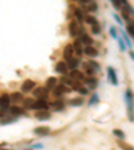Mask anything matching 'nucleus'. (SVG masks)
<instances>
[{
    "label": "nucleus",
    "mask_w": 134,
    "mask_h": 150,
    "mask_svg": "<svg viewBox=\"0 0 134 150\" xmlns=\"http://www.w3.org/2000/svg\"><path fill=\"white\" fill-rule=\"evenodd\" d=\"M125 102L126 110H128V118L130 122H134V94L131 88L125 91Z\"/></svg>",
    "instance_id": "nucleus-1"
},
{
    "label": "nucleus",
    "mask_w": 134,
    "mask_h": 150,
    "mask_svg": "<svg viewBox=\"0 0 134 150\" xmlns=\"http://www.w3.org/2000/svg\"><path fill=\"white\" fill-rule=\"evenodd\" d=\"M50 109V103L46 98H36L32 105V109L31 110H35V111H42V110H48Z\"/></svg>",
    "instance_id": "nucleus-2"
},
{
    "label": "nucleus",
    "mask_w": 134,
    "mask_h": 150,
    "mask_svg": "<svg viewBox=\"0 0 134 150\" xmlns=\"http://www.w3.org/2000/svg\"><path fill=\"white\" fill-rule=\"evenodd\" d=\"M71 91V88H69L67 86H65V84H56L55 87L51 90V94H52L54 97L58 99V98H60L62 95H65V94L70 93Z\"/></svg>",
    "instance_id": "nucleus-3"
},
{
    "label": "nucleus",
    "mask_w": 134,
    "mask_h": 150,
    "mask_svg": "<svg viewBox=\"0 0 134 150\" xmlns=\"http://www.w3.org/2000/svg\"><path fill=\"white\" fill-rule=\"evenodd\" d=\"M79 28H81L79 23L77 22L75 19H71L69 23V35L71 38H74V39H77L79 35Z\"/></svg>",
    "instance_id": "nucleus-4"
},
{
    "label": "nucleus",
    "mask_w": 134,
    "mask_h": 150,
    "mask_svg": "<svg viewBox=\"0 0 134 150\" xmlns=\"http://www.w3.org/2000/svg\"><path fill=\"white\" fill-rule=\"evenodd\" d=\"M11 107V97L8 94H1L0 95V111L3 112L6 110H9Z\"/></svg>",
    "instance_id": "nucleus-5"
},
{
    "label": "nucleus",
    "mask_w": 134,
    "mask_h": 150,
    "mask_svg": "<svg viewBox=\"0 0 134 150\" xmlns=\"http://www.w3.org/2000/svg\"><path fill=\"white\" fill-rule=\"evenodd\" d=\"M98 8H99V6H98L97 1H93V0H90V1H87V3L84 4L83 7H82V9L84 11V13H87V15H91V13L97 12Z\"/></svg>",
    "instance_id": "nucleus-6"
},
{
    "label": "nucleus",
    "mask_w": 134,
    "mask_h": 150,
    "mask_svg": "<svg viewBox=\"0 0 134 150\" xmlns=\"http://www.w3.org/2000/svg\"><path fill=\"white\" fill-rule=\"evenodd\" d=\"M48 91L46 87H43V86H39V87H35L34 90H32V95H34L35 98H46V99H48Z\"/></svg>",
    "instance_id": "nucleus-7"
},
{
    "label": "nucleus",
    "mask_w": 134,
    "mask_h": 150,
    "mask_svg": "<svg viewBox=\"0 0 134 150\" xmlns=\"http://www.w3.org/2000/svg\"><path fill=\"white\" fill-rule=\"evenodd\" d=\"M107 81L113 84V86H118V75H117V71L113 67H107Z\"/></svg>",
    "instance_id": "nucleus-8"
},
{
    "label": "nucleus",
    "mask_w": 134,
    "mask_h": 150,
    "mask_svg": "<svg viewBox=\"0 0 134 150\" xmlns=\"http://www.w3.org/2000/svg\"><path fill=\"white\" fill-rule=\"evenodd\" d=\"M65 107H66V102L62 98H58V99L52 100L50 103V109L54 110V111H62V110H65Z\"/></svg>",
    "instance_id": "nucleus-9"
},
{
    "label": "nucleus",
    "mask_w": 134,
    "mask_h": 150,
    "mask_svg": "<svg viewBox=\"0 0 134 150\" xmlns=\"http://www.w3.org/2000/svg\"><path fill=\"white\" fill-rule=\"evenodd\" d=\"M35 87H36V83L32 79H26L22 83V93H32Z\"/></svg>",
    "instance_id": "nucleus-10"
},
{
    "label": "nucleus",
    "mask_w": 134,
    "mask_h": 150,
    "mask_svg": "<svg viewBox=\"0 0 134 150\" xmlns=\"http://www.w3.org/2000/svg\"><path fill=\"white\" fill-rule=\"evenodd\" d=\"M72 44V48H74V52L77 54V58H81V56H83V44H82V42L79 40L78 38L74 40V43H71Z\"/></svg>",
    "instance_id": "nucleus-11"
},
{
    "label": "nucleus",
    "mask_w": 134,
    "mask_h": 150,
    "mask_svg": "<svg viewBox=\"0 0 134 150\" xmlns=\"http://www.w3.org/2000/svg\"><path fill=\"white\" fill-rule=\"evenodd\" d=\"M70 78L72 79L74 82H77V83H82V82L84 81V74L82 71H79V70H75V71H70Z\"/></svg>",
    "instance_id": "nucleus-12"
},
{
    "label": "nucleus",
    "mask_w": 134,
    "mask_h": 150,
    "mask_svg": "<svg viewBox=\"0 0 134 150\" xmlns=\"http://www.w3.org/2000/svg\"><path fill=\"white\" fill-rule=\"evenodd\" d=\"M74 48H72V44L69 43L66 44L65 47H63V58H65V60L67 62L69 59H71L72 56H74Z\"/></svg>",
    "instance_id": "nucleus-13"
},
{
    "label": "nucleus",
    "mask_w": 134,
    "mask_h": 150,
    "mask_svg": "<svg viewBox=\"0 0 134 150\" xmlns=\"http://www.w3.org/2000/svg\"><path fill=\"white\" fill-rule=\"evenodd\" d=\"M83 55H86V56H89V58H97L98 55H99V51L95 48L94 46H89V47H84L83 48Z\"/></svg>",
    "instance_id": "nucleus-14"
},
{
    "label": "nucleus",
    "mask_w": 134,
    "mask_h": 150,
    "mask_svg": "<svg viewBox=\"0 0 134 150\" xmlns=\"http://www.w3.org/2000/svg\"><path fill=\"white\" fill-rule=\"evenodd\" d=\"M79 64H81L79 58H75V56H72L71 59H69L67 62H66V66H67V69H69L70 71H75V70H78Z\"/></svg>",
    "instance_id": "nucleus-15"
},
{
    "label": "nucleus",
    "mask_w": 134,
    "mask_h": 150,
    "mask_svg": "<svg viewBox=\"0 0 134 150\" xmlns=\"http://www.w3.org/2000/svg\"><path fill=\"white\" fill-rule=\"evenodd\" d=\"M74 19L77 20V22L81 24L82 22H84V18H86V13H84V11L81 8V7H77V8H74Z\"/></svg>",
    "instance_id": "nucleus-16"
},
{
    "label": "nucleus",
    "mask_w": 134,
    "mask_h": 150,
    "mask_svg": "<svg viewBox=\"0 0 134 150\" xmlns=\"http://www.w3.org/2000/svg\"><path fill=\"white\" fill-rule=\"evenodd\" d=\"M35 118L38 121H48L51 119V112L48 110H42V111H35Z\"/></svg>",
    "instance_id": "nucleus-17"
},
{
    "label": "nucleus",
    "mask_w": 134,
    "mask_h": 150,
    "mask_svg": "<svg viewBox=\"0 0 134 150\" xmlns=\"http://www.w3.org/2000/svg\"><path fill=\"white\" fill-rule=\"evenodd\" d=\"M83 83L86 84L89 88H93L94 90V88H97V86H98V78L97 76H86Z\"/></svg>",
    "instance_id": "nucleus-18"
},
{
    "label": "nucleus",
    "mask_w": 134,
    "mask_h": 150,
    "mask_svg": "<svg viewBox=\"0 0 134 150\" xmlns=\"http://www.w3.org/2000/svg\"><path fill=\"white\" fill-rule=\"evenodd\" d=\"M34 133L38 137H46V135H48L51 133V129L48 126H39V127H36L34 130Z\"/></svg>",
    "instance_id": "nucleus-19"
},
{
    "label": "nucleus",
    "mask_w": 134,
    "mask_h": 150,
    "mask_svg": "<svg viewBox=\"0 0 134 150\" xmlns=\"http://www.w3.org/2000/svg\"><path fill=\"white\" fill-rule=\"evenodd\" d=\"M55 71L58 72V74H60V75H67L69 69H67V66H66V62H58L56 63Z\"/></svg>",
    "instance_id": "nucleus-20"
},
{
    "label": "nucleus",
    "mask_w": 134,
    "mask_h": 150,
    "mask_svg": "<svg viewBox=\"0 0 134 150\" xmlns=\"http://www.w3.org/2000/svg\"><path fill=\"white\" fill-rule=\"evenodd\" d=\"M9 112H11V115L12 117H19L22 115V114H24V109H22L20 106H18V105H13V106L9 107Z\"/></svg>",
    "instance_id": "nucleus-21"
},
{
    "label": "nucleus",
    "mask_w": 134,
    "mask_h": 150,
    "mask_svg": "<svg viewBox=\"0 0 134 150\" xmlns=\"http://www.w3.org/2000/svg\"><path fill=\"white\" fill-rule=\"evenodd\" d=\"M72 90L78 91L81 95H87L89 94V88H86V86H83L82 83H77V82H75L74 86H72Z\"/></svg>",
    "instance_id": "nucleus-22"
},
{
    "label": "nucleus",
    "mask_w": 134,
    "mask_h": 150,
    "mask_svg": "<svg viewBox=\"0 0 134 150\" xmlns=\"http://www.w3.org/2000/svg\"><path fill=\"white\" fill-rule=\"evenodd\" d=\"M56 84H58V79H56L55 76H50V78H47V79H46L44 87H46L47 90H52V88L55 87Z\"/></svg>",
    "instance_id": "nucleus-23"
},
{
    "label": "nucleus",
    "mask_w": 134,
    "mask_h": 150,
    "mask_svg": "<svg viewBox=\"0 0 134 150\" xmlns=\"http://www.w3.org/2000/svg\"><path fill=\"white\" fill-rule=\"evenodd\" d=\"M9 97H11V102H13V103H19L24 99L22 91H15V93H12Z\"/></svg>",
    "instance_id": "nucleus-24"
},
{
    "label": "nucleus",
    "mask_w": 134,
    "mask_h": 150,
    "mask_svg": "<svg viewBox=\"0 0 134 150\" xmlns=\"http://www.w3.org/2000/svg\"><path fill=\"white\" fill-rule=\"evenodd\" d=\"M35 99L31 97H28V98H24V99L22 100V105H23V109L24 110H31L32 109V105H34Z\"/></svg>",
    "instance_id": "nucleus-25"
},
{
    "label": "nucleus",
    "mask_w": 134,
    "mask_h": 150,
    "mask_svg": "<svg viewBox=\"0 0 134 150\" xmlns=\"http://www.w3.org/2000/svg\"><path fill=\"white\" fill-rule=\"evenodd\" d=\"M83 103H84V100H83V98H82V97L71 98V99L69 100V105H70V106H72V107H79V106H82Z\"/></svg>",
    "instance_id": "nucleus-26"
},
{
    "label": "nucleus",
    "mask_w": 134,
    "mask_h": 150,
    "mask_svg": "<svg viewBox=\"0 0 134 150\" xmlns=\"http://www.w3.org/2000/svg\"><path fill=\"white\" fill-rule=\"evenodd\" d=\"M74 83L75 82L70 78V75H63L62 78H60V84H65V86H67V87H72Z\"/></svg>",
    "instance_id": "nucleus-27"
},
{
    "label": "nucleus",
    "mask_w": 134,
    "mask_h": 150,
    "mask_svg": "<svg viewBox=\"0 0 134 150\" xmlns=\"http://www.w3.org/2000/svg\"><path fill=\"white\" fill-rule=\"evenodd\" d=\"M119 34H121V38L123 39V42H125L126 47H129V50H130L131 47H133V44H131V40H130V36H129V35L126 34L123 30H121V31H119Z\"/></svg>",
    "instance_id": "nucleus-28"
},
{
    "label": "nucleus",
    "mask_w": 134,
    "mask_h": 150,
    "mask_svg": "<svg viewBox=\"0 0 134 150\" xmlns=\"http://www.w3.org/2000/svg\"><path fill=\"white\" fill-rule=\"evenodd\" d=\"M18 119L15 117H4V118H0V125L1 126H6V125H9V123H13L16 122Z\"/></svg>",
    "instance_id": "nucleus-29"
},
{
    "label": "nucleus",
    "mask_w": 134,
    "mask_h": 150,
    "mask_svg": "<svg viewBox=\"0 0 134 150\" xmlns=\"http://www.w3.org/2000/svg\"><path fill=\"white\" fill-rule=\"evenodd\" d=\"M122 12H125L126 15H129V16H133L134 18V8H133V6L131 4H126V6H123L122 7Z\"/></svg>",
    "instance_id": "nucleus-30"
},
{
    "label": "nucleus",
    "mask_w": 134,
    "mask_h": 150,
    "mask_svg": "<svg viewBox=\"0 0 134 150\" xmlns=\"http://www.w3.org/2000/svg\"><path fill=\"white\" fill-rule=\"evenodd\" d=\"M83 74L87 75V76H94V75H95V71L91 69L87 63H83Z\"/></svg>",
    "instance_id": "nucleus-31"
},
{
    "label": "nucleus",
    "mask_w": 134,
    "mask_h": 150,
    "mask_svg": "<svg viewBox=\"0 0 134 150\" xmlns=\"http://www.w3.org/2000/svg\"><path fill=\"white\" fill-rule=\"evenodd\" d=\"M117 144L122 150H134V146H131L130 144H128L125 141H117Z\"/></svg>",
    "instance_id": "nucleus-32"
},
{
    "label": "nucleus",
    "mask_w": 134,
    "mask_h": 150,
    "mask_svg": "<svg viewBox=\"0 0 134 150\" xmlns=\"http://www.w3.org/2000/svg\"><path fill=\"white\" fill-rule=\"evenodd\" d=\"M113 134L118 138V141H125V138H126L125 133H123L121 129H114V130H113Z\"/></svg>",
    "instance_id": "nucleus-33"
},
{
    "label": "nucleus",
    "mask_w": 134,
    "mask_h": 150,
    "mask_svg": "<svg viewBox=\"0 0 134 150\" xmlns=\"http://www.w3.org/2000/svg\"><path fill=\"white\" fill-rule=\"evenodd\" d=\"M131 38H134V25H133V20H129L126 22V31Z\"/></svg>",
    "instance_id": "nucleus-34"
},
{
    "label": "nucleus",
    "mask_w": 134,
    "mask_h": 150,
    "mask_svg": "<svg viewBox=\"0 0 134 150\" xmlns=\"http://www.w3.org/2000/svg\"><path fill=\"white\" fill-rule=\"evenodd\" d=\"M102 32V25L99 23H95L94 25H91V34L93 35H101Z\"/></svg>",
    "instance_id": "nucleus-35"
},
{
    "label": "nucleus",
    "mask_w": 134,
    "mask_h": 150,
    "mask_svg": "<svg viewBox=\"0 0 134 150\" xmlns=\"http://www.w3.org/2000/svg\"><path fill=\"white\" fill-rule=\"evenodd\" d=\"M87 64L90 66V67H91V69H93L95 72H99V71H101V66H99V63H98V62H95V60L90 59V60H89V62H87Z\"/></svg>",
    "instance_id": "nucleus-36"
},
{
    "label": "nucleus",
    "mask_w": 134,
    "mask_h": 150,
    "mask_svg": "<svg viewBox=\"0 0 134 150\" xmlns=\"http://www.w3.org/2000/svg\"><path fill=\"white\" fill-rule=\"evenodd\" d=\"M84 22L87 23V24H90V25H94L95 23H98V20H97V18H95L94 15H86Z\"/></svg>",
    "instance_id": "nucleus-37"
},
{
    "label": "nucleus",
    "mask_w": 134,
    "mask_h": 150,
    "mask_svg": "<svg viewBox=\"0 0 134 150\" xmlns=\"http://www.w3.org/2000/svg\"><path fill=\"white\" fill-rule=\"evenodd\" d=\"M97 103H99V95H98V94H94L93 97H91V99L89 100V106H94V105H97Z\"/></svg>",
    "instance_id": "nucleus-38"
},
{
    "label": "nucleus",
    "mask_w": 134,
    "mask_h": 150,
    "mask_svg": "<svg viewBox=\"0 0 134 150\" xmlns=\"http://www.w3.org/2000/svg\"><path fill=\"white\" fill-rule=\"evenodd\" d=\"M117 39H118L119 50H121V51H126V44H125V42H123V39H122L121 36H118V38H117Z\"/></svg>",
    "instance_id": "nucleus-39"
},
{
    "label": "nucleus",
    "mask_w": 134,
    "mask_h": 150,
    "mask_svg": "<svg viewBox=\"0 0 134 150\" xmlns=\"http://www.w3.org/2000/svg\"><path fill=\"white\" fill-rule=\"evenodd\" d=\"M111 4H113V7H114L116 9H122L121 0H119V1H117V0H111Z\"/></svg>",
    "instance_id": "nucleus-40"
},
{
    "label": "nucleus",
    "mask_w": 134,
    "mask_h": 150,
    "mask_svg": "<svg viewBox=\"0 0 134 150\" xmlns=\"http://www.w3.org/2000/svg\"><path fill=\"white\" fill-rule=\"evenodd\" d=\"M110 35H111V38H114V39H117V28L116 27H110Z\"/></svg>",
    "instance_id": "nucleus-41"
},
{
    "label": "nucleus",
    "mask_w": 134,
    "mask_h": 150,
    "mask_svg": "<svg viewBox=\"0 0 134 150\" xmlns=\"http://www.w3.org/2000/svg\"><path fill=\"white\" fill-rule=\"evenodd\" d=\"M113 18L116 19V22L118 23V25H122V24H123V23H122V19L118 16V13H113Z\"/></svg>",
    "instance_id": "nucleus-42"
},
{
    "label": "nucleus",
    "mask_w": 134,
    "mask_h": 150,
    "mask_svg": "<svg viewBox=\"0 0 134 150\" xmlns=\"http://www.w3.org/2000/svg\"><path fill=\"white\" fill-rule=\"evenodd\" d=\"M31 147L32 149H43V144H34Z\"/></svg>",
    "instance_id": "nucleus-43"
},
{
    "label": "nucleus",
    "mask_w": 134,
    "mask_h": 150,
    "mask_svg": "<svg viewBox=\"0 0 134 150\" xmlns=\"http://www.w3.org/2000/svg\"><path fill=\"white\" fill-rule=\"evenodd\" d=\"M129 55H130V58L133 59V62H134V52H133V51H130V52H129Z\"/></svg>",
    "instance_id": "nucleus-44"
},
{
    "label": "nucleus",
    "mask_w": 134,
    "mask_h": 150,
    "mask_svg": "<svg viewBox=\"0 0 134 150\" xmlns=\"http://www.w3.org/2000/svg\"><path fill=\"white\" fill-rule=\"evenodd\" d=\"M0 150H8V149H1V147H0Z\"/></svg>",
    "instance_id": "nucleus-45"
},
{
    "label": "nucleus",
    "mask_w": 134,
    "mask_h": 150,
    "mask_svg": "<svg viewBox=\"0 0 134 150\" xmlns=\"http://www.w3.org/2000/svg\"><path fill=\"white\" fill-rule=\"evenodd\" d=\"M1 114H3V112H1V111H0V117H1Z\"/></svg>",
    "instance_id": "nucleus-46"
},
{
    "label": "nucleus",
    "mask_w": 134,
    "mask_h": 150,
    "mask_svg": "<svg viewBox=\"0 0 134 150\" xmlns=\"http://www.w3.org/2000/svg\"><path fill=\"white\" fill-rule=\"evenodd\" d=\"M133 25H134V20H133Z\"/></svg>",
    "instance_id": "nucleus-47"
}]
</instances>
